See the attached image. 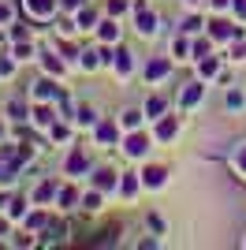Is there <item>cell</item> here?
<instances>
[{
	"label": "cell",
	"mask_w": 246,
	"mask_h": 250,
	"mask_svg": "<svg viewBox=\"0 0 246 250\" xmlns=\"http://www.w3.org/2000/svg\"><path fill=\"white\" fill-rule=\"evenodd\" d=\"M127 153H145V138H142V135L127 138Z\"/></svg>",
	"instance_id": "obj_1"
},
{
	"label": "cell",
	"mask_w": 246,
	"mask_h": 250,
	"mask_svg": "<svg viewBox=\"0 0 246 250\" xmlns=\"http://www.w3.org/2000/svg\"><path fill=\"white\" fill-rule=\"evenodd\" d=\"M161 179H164V172H161V168H149V172H145V183H153V187L161 183Z\"/></svg>",
	"instance_id": "obj_2"
},
{
	"label": "cell",
	"mask_w": 246,
	"mask_h": 250,
	"mask_svg": "<svg viewBox=\"0 0 246 250\" xmlns=\"http://www.w3.org/2000/svg\"><path fill=\"white\" fill-rule=\"evenodd\" d=\"M30 8H34V11H38V15H45V11H49V8H52V0H30Z\"/></svg>",
	"instance_id": "obj_3"
},
{
	"label": "cell",
	"mask_w": 246,
	"mask_h": 250,
	"mask_svg": "<svg viewBox=\"0 0 246 250\" xmlns=\"http://www.w3.org/2000/svg\"><path fill=\"white\" fill-rule=\"evenodd\" d=\"M97 187H112V172H101V176H97Z\"/></svg>",
	"instance_id": "obj_4"
},
{
	"label": "cell",
	"mask_w": 246,
	"mask_h": 250,
	"mask_svg": "<svg viewBox=\"0 0 246 250\" xmlns=\"http://www.w3.org/2000/svg\"><path fill=\"white\" fill-rule=\"evenodd\" d=\"M164 67H168V63H164V60H157L153 67H149V75H153V79H157V75H164Z\"/></svg>",
	"instance_id": "obj_5"
},
{
	"label": "cell",
	"mask_w": 246,
	"mask_h": 250,
	"mask_svg": "<svg viewBox=\"0 0 246 250\" xmlns=\"http://www.w3.org/2000/svg\"><path fill=\"white\" fill-rule=\"evenodd\" d=\"M239 161H243V168H246V153H243V157H239Z\"/></svg>",
	"instance_id": "obj_6"
}]
</instances>
